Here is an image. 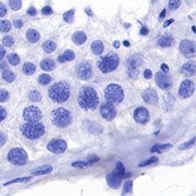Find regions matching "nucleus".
Returning a JSON list of instances; mask_svg holds the SVG:
<instances>
[{
	"label": "nucleus",
	"mask_w": 196,
	"mask_h": 196,
	"mask_svg": "<svg viewBox=\"0 0 196 196\" xmlns=\"http://www.w3.org/2000/svg\"><path fill=\"white\" fill-rule=\"evenodd\" d=\"M77 101L78 106L83 110L87 111V110L96 109L98 102H99V98H98L97 91L93 87L83 86L78 91Z\"/></svg>",
	"instance_id": "f257e3e1"
},
{
	"label": "nucleus",
	"mask_w": 196,
	"mask_h": 196,
	"mask_svg": "<svg viewBox=\"0 0 196 196\" xmlns=\"http://www.w3.org/2000/svg\"><path fill=\"white\" fill-rule=\"evenodd\" d=\"M48 95L52 101L57 102V104H62L67 101L70 97V86L68 85V83L63 81L57 82L50 86Z\"/></svg>",
	"instance_id": "f03ea898"
},
{
	"label": "nucleus",
	"mask_w": 196,
	"mask_h": 196,
	"mask_svg": "<svg viewBox=\"0 0 196 196\" xmlns=\"http://www.w3.org/2000/svg\"><path fill=\"white\" fill-rule=\"evenodd\" d=\"M21 132L26 139H37L44 135L45 126L39 121L37 122H26L21 126Z\"/></svg>",
	"instance_id": "7ed1b4c3"
},
{
	"label": "nucleus",
	"mask_w": 196,
	"mask_h": 196,
	"mask_svg": "<svg viewBox=\"0 0 196 196\" xmlns=\"http://www.w3.org/2000/svg\"><path fill=\"white\" fill-rule=\"evenodd\" d=\"M51 122L57 128H68L72 122V115L69 110L64 108H57V109L52 110Z\"/></svg>",
	"instance_id": "20e7f679"
},
{
	"label": "nucleus",
	"mask_w": 196,
	"mask_h": 196,
	"mask_svg": "<svg viewBox=\"0 0 196 196\" xmlns=\"http://www.w3.org/2000/svg\"><path fill=\"white\" fill-rule=\"evenodd\" d=\"M119 62H120V60H119V57H118L117 53L109 52L106 56H102L100 58L97 65L102 73H110L118 68Z\"/></svg>",
	"instance_id": "39448f33"
},
{
	"label": "nucleus",
	"mask_w": 196,
	"mask_h": 196,
	"mask_svg": "<svg viewBox=\"0 0 196 196\" xmlns=\"http://www.w3.org/2000/svg\"><path fill=\"white\" fill-rule=\"evenodd\" d=\"M124 98V91L118 84H109L105 89V99L110 104H120Z\"/></svg>",
	"instance_id": "423d86ee"
},
{
	"label": "nucleus",
	"mask_w": 196,
	"mask_h": 196,
	"mask_svg": "<svg viewBox=\"0 0 196 196\" xmlns=\"http://www.w3.org/2000/svg\"><path fill=\"white\" fill-rule=\"evenodd\" d=\"M29 156L23 148H12L8 153V161L12 165L23 166L27 162Z\"/></svg>",
	"instance_id": "0eeeda50"
},
{
	"label": "nucleus",
	"mask_w": 196,
	"mask_h": 196,
	"mask_svg": "<svg viewBox=\"0 0 196 196\" xmlns=\"http://www.w3.org/2000/svg\"><path fill=\"white\" fill-rule=\"evenodd\" d=\"M23 119L26 122H37L42 119V111L35 106H29L23 111Z\"/></svg>",
	"instance_id": "6e6552de"
},
{
	"label": "nucleus",
	"mask_w": 196,
	"mask_h": 196,
	"mask_svg": "<svg viewBox=\"0 0 196 196\" xmlns=\"http://www.w3.org/2000/svg\"><path fill=\"white\" fill-rule=\"evenodd\" d=\"M76 74L78 77H81L82 80H89L93 76V67H91V62L88 61H83V62L78 63L76 67Z\"/></svg>",
	"instance_id": "1a4fd4ad"
},
{
	"label": "nucleus",
	"mask_w": 196,
	"mask_h": 196,
	"mask_svg": "<svg viewBox=\"0 0 196 196\" xmlns=\"http://www.w3.org/2000/svg\"><path fill=\"white\" fill-rule=\"evenodd\" d=\"M99 113L105 120L107 121H112L113 119L117 115V110L113 104H110V102H105L100 106L99 108Z\"/></svg>",
	"instance_id": "9d476101"
},
{
	"label": "nucleus",
	"mask_w": 196,
	"mask_h": 196,
	"mask_svg": "<svg viewBox=\"0 0 196 196\" xmlns=\"http://www.w3.org/2000/svg\"><path fill=\"white\" fill-rule=\"evenodd\" d=\"M195 91V84L190 80H184L179 88V95L181 98H188Z\"/></svg>",
	"instance_id": "9b49d317"
},
{
	"label": "nucleus",
	"mask_w": 196,
	"mask_h": 196,
	"mask_svg": "<svg viewBox=\"0 0 196 196\" xmlns=\"http://www.w3.org/2000/svg\"><path fill=\"white\" fill-rule=\"evenodd\" d=\"M68 145L63 139H52L47 145V149L55 154H63L67 150Z\"/></svg>",
	"instance_id": "f8f14e48"
},
{
	"label": "nucleus",
	"mask_w": 196,
	"mask_h": 196,
	"mask_svg": "<svg viewBox=\"0 0 196 196\" xmlns=\"http://www.w3.org/2000/svg\"><path fill=\"white\" fill-rule=\"evenodd\" d=\"M180 50L184 57L186 58H193L195 57V43L184 39L180 43Z\"/></svg>",
	"instance_id": "ddd939ff"
},
{
	"label": "nucleus",
	"mask_w": 196,
	"mask_h": 196,
	"mask_svg": "<svg viewBox=\"0 0 196 196\" xmlns=\"http://www.w3.org/2000/svg\"><path fill=\"white\" fill-rule=\"evenodd\" d=\"M156 84L161 89H170L172 86V81L169 75L160 71V72H157L156 74Z\"/></svg>",
	"instance_id": "4468645a"
},
{
	"label": "nucleus",
	"mask_w": 196,
	"mask_h": 196,
	"mask_svg": "<svg viewBox=\"0 0 196 196\" xmlns=\"http://www.w3.org/2000/svg\"><path fill=\"white\" fill-rule=\"evenodd\" d=\"M134 120L139 124H146L149 121V112L146 108L144 107H139L136 108L135 111L133 113Z\"/></svg>",
	"instance_id": "2eb2a0df"
},
{
	"label": "nucleus",
	"mask_w": 196,
	"mask_h": 196,
	"mask_svg": "<svg viewBox=\"0 0 196 196\" xmlns=\"http://www.w3.org/2000/svg\"><path fill=\"white\" fill-rule=\"evenodd\" d=\"M144 101L149 105H156L158 102V95H157L156 91L153 88H147L146 91H143L142 94Z\"/></svg>",
	"instance_id": "dca6fc26"
},
{
	"label": "nucleus",
	"mask_w": 196,
	"mask_h": 196,
	"mask_svg": "<svg viewBox=\"0 0 196 196\" xmlns=\"http://www.w3.org/2000/svg\"><path fill=\"white\" fill-rule=\"evenodd\" d=\"M121 181L122 178L118 174L115 170H113L112 172L107 175V183L111 188H119V186L121 185Z\"/></svg>",
	"instance_id": "f3484780"
},
{
	"label": "nucleus",
	"mask_w": 196,
	"mask_h": 196,
	"mask_svg": "<svg viewBox=\"0 0 196 196\" xmlns=\"http://www.w3.org/2000/svg\"><path fill=\"white\" fill-rule=\"evenodd\" d=\"M75 59V53L72 50H65L62 55H60L58 57V61L60 63L68 62V61H73Z\"/></svg>",
	"instance_id": "a211bd4d"
},
{
	"label": "nucleus",
	"mask_w": 196,
	"mask_h": 196,
	"mask_svg": "<svg viewBox=\"0 0 196 196\" xmlns=\"http://www.w3.org/2000/svg\"><path fill=\"white\" fill-rule=\"evenodd\" d=\"M86 34L84 33V32H81V31H77L75 32L73 35H72V40H73L74 44L78 45V46H81L83 45L84 43L86 42Z\"/></svg>",
	"instance_id": "6ab92c4d"
},
{
	"label": "nucleus",
	"mask_w": 196,
	"mask_h": 196,
	"mask_svg": "<svg viewBox=\"0 0 196 196\" xmlns=\"http://www.w3.org/2000/svg\"><path fill=\"white\" fill-rule=\"evenodd\" d=\"M183 74H185L187 76H192L195 74V71H196V67H195V63L194 62H187L185 64L183 65L182 69H181Z\"/></svg>",
	"instance_id": "aec40b11"
},
{
	"label": "nucleus",
	"mask_w": 196,
	"mask_h": 196,
	"mask_svg": "<svg viewBox=\"0 0 196 196\" xmlns=\"http://www.w3.org/2000/svg\"><path fill=\"white\" fill-rule=\"evenodd\" d=\"M26 38L29 40V43H37L40 39V34H39L38 32L34 29H29V31L26 32Z\"/></svg>",
	"instance_id": "412c9836"
},
{
	"label": "nucleus",
	"mask_w": 196,
	"mask_h": 196,
	"mask_svg": "<svg viewBox=\"0 0 196 196\" xmlns=\"http://www.w3.org/2000/svg\"><path fill=\"white\" fill-rule=\"evenodd\" d=\"M40 68H42L43 71H52V70H55L56 63L52 59L47 58V59L42 60V62H40Z\"/></svg>",
	"instance_id": "4be33fe9"
},
{
	"label": "nucleus",
	"mask_w": 196,
	"mask_h": 196,
	"mask_svg": "<svg viewBox=\"0 0 196 196\" xmlns=\"http://www.w3.org/2000/svg\"><path fill=\"white\" fill-rule=\"evenodd\" d=\"M104 44H102V42H100V40H95V42L91 43V51H93V53L96 56H99L101 55L102 52H104Z\"/></svg>",
	"instance_id": "5701e85b"
},
{
	"label": "nucleus",
	"mask_w": 196,
	"mask_h": 196,
	"mask_svg": "<svg viewBox=\"0 0 196 196\" xmlns=\"http://www.w3.org/2000/svg\"><path fill=\"white\" fill-rule=\"evenodd\" d=\"M173 44V38L170 34H166L158 40V46L160 47H170Z\"/></svg>",
	"instance_id": "b1692460"
},
{
	"label": "nucleus",
	"mask_w": 196,
	"mask_h": 196,
	"mask_svg": "<svg viewBox=\"0 0 196 196\" xmlns=\"http://www.w3.org/2000/svg\"><path fill=\"white\" fill-rule=\"evenodd\" d=\"M52 171V167L51 166H42V167L37 168L36 170H33L32 171V174L33 175H42V174H48Z\"/></svg>",
	"instance_id": "393cba45"
},
{
	"label": "nucleus",
	"mask_w": 196,
	"mask_h": 196,
	"mask_svg": "<svg viewBox=\"0 0 196 196\" xmlns=\"http://www.w3.org/2000/svg\"><path fill=\"white\" fill-rule=\"evenodd\" d=\"M22 71H23V73L25 74V75H32V74L35 73L36 67H35V64H33L32 62H26V63H24L23 68H22Z\"/></svg>",
	"instance_id": "a878e982"
},
{
	"label": "nucleus",
	"mask_w": 196,
	"mask_h": 196,
	"mask_svg": "<svg viewBox=\"0 0 196 196\" xmlns=\"http://www.w3.org/2000/svg\"><path fill=\"white\" fill-rule=\"evenodd\" d=\"M57 48V45H56L55 42L52 40H46V42L43 44V49H44L45 52L47 53H50V52H53Z\"/></svg>",
	"instance_id": "bb28decb"
},
{
	"label": "nucleus",
	"mask_w": 196,
	"mask_h": 196,
	"mask_svg": "<svg viewBox=\"0 0 196 196\" xmlns=\"http://www.w3.org/2000/svg\"><path fill=\"white\" fill-rule=\"evenodd\" d=\"M1 76H2L3 81L8 82V83H12L14 80H15V74L13 73L12 71L10 70H5L2 71V73H1Z\"/></svg>",
	"instance_id": "cd10ccee"
},
{
	"label": "nucleus",
	"mask_w": 196,
	"mask_h": 196,
	"mask_svg": "<svg viewBox=\"0 0 196 196\" xmlns=\"http://www.w3.org/2000/svg\"><path fill=\"white\" fill-rule=\"evenodd\" d=\"M50 82H51V76H50L49 74L43 73V74H40V75H39L38 83L40 84V85H43V86H46V85L50 84Z\"/></svg>",
	"instance_id": "c85d7f7f"
},
{
	"label": "nucleus",
	"mask_w": 196,
	"mask_h": 196,
	"mask_svg": "<svg viewBox=\"0 0 196 196\" xmlns=\"http://www.w3.org/2000/svg\"><path fill=\"white\" fill-rule=\"evenodd\" d=\"M74 13H75V10H74V9L67 11L65 13H63V20H64L67 23H72V22L74 21Z\"/></svg>",
	"instance_id": "c756f323"
},
{
	"label": "nucleus",
	"mask_w": 196,
	"mask_h": 196,
	"mask_svg": "<svg viewBox=\"0 0 196 196\" xmlns=\"http://www.w3.org/2000/svg\"><path fill=\"white\" fill-rule=\"evenodd\" d=\"M29 100H32V101L34 102H37V101H40V99H42V95H40V93H39L38 91H31L29 93Z\"/></svg>",
	"instance_id": "7c9ffc66"
},
{
	"label": "nucleus",
	"mask_w": 196,
	"mask_h": 196,
	"mask_svg": "<svg viewBox=\"0 0 196 196\" xmlns=\"http://www.w3.org/2000/svg\"><path fill=\"white\" fill-rule=\"evenodd\" d=\"M11 29V23L8 20L0 21V33H7Z\"/></svg>",
	"instance_id": "2f4dec72"
},
{
	"label": "nucleus",
	"mask_w": 196,
	"mask_h": 196,
	"mask_svg": "<svg viewBox=\"0 0 196 196\" xmlns=\"http://www.w3.org/2000/svg\"><path fill=\"white\" fill-rule=\"evenodd\" d=\"M9 5L13 11H18L21 9L22 1L21 0H9Z\"/></svg>",
	"instance_id": "473e14b6"
},
{
	"label": "nucleus",
	"mask_w": 196,
	"mask_h": 196,
	"mask_svg": "<svg viewBox=\"0 0 196 196\" xmlns=\"http://www.w3.org/2000/svg\"><path fill=\"white\" fill-rule=\"evenodd\" d=\"M8 62L11 65H18L20 63V57L16 53H10L8 56Z\"/></svg>",
	"instance_id": "72a5a7b5"
},
{
	"label": "nucleus",
	"mask_w": 196,
	"mask_h": 196,
	"mask_svg": "<svg viewBox=\"0 0 196 196\" xmlns=\"http://www.w3.org/2000/svg\"><path fill=\"white\" fill-rule=\"evenodd\" d=\"M115 171L119 175H120L121 178H128L126 174V170H124V166L121 163V162H118L117 166H115Z\"/></svg>",
	"instance_id": "f704fd0d"
},
{
	"label": "nucleus",
	"mask_w": 196,
	"mask_h": 196,
	"mask_svg": "<svg viewBox=\"0 0 196 196\" xmlns=\"http://www.w3.org/2000/svg\"><path fill=\"white\" fill-rule=\"evenodd\" d=\"M89 166H91V161H75L72 163V167L73 168H78V169H83V168H87L89 167Z\"/></svg>",
	"instance_id": "c9c22d12"
},
{
	"label": "nucleus",
	"mask_w": 196,
	"mask_h": 196,
	"mask_svg": "<svg viewBox=\"0 0 196 196\" xmlns=\"http://www.w3.org/2000/svg\"><path fill=\"white\" fill-rule=\"evenodd\" d=\"M132 191H133V182L132 181H126L124 183V188H123L122 194L123 195H126V194L131 193Z\"/></svg>",
	"instance_id": "e433bc0d"
},
{
	"label": "nucleus",
	"mask_w": 196,
	"mask_h": 196,
	"mask_svg": "<svg viewBox=\"0 0 196 196\" xmlns=\"http://www.w3.org/2000/svg\"><path fill=\"white\" fill-rule=\"evenodd\" d=\"M9 97H10V96H9V93H8V91H7V89H5V88L0 89V102L8 101Z\"/></svg>",
	"instance_id": "4c0bfd02"
},
{
	"label": "nucleus",
	"mask_w": 196,
	"mask_h": 196,
	"mask_svg": "<svg viewBox=\"0 0 196 196\" xmlns=\"http://www.w3.org/2000/svg\"><path fill=\"white\" fill-rule=\"evenodd\" d=\"M2 45L5 47H11V46L14 45V38L12 36H5L2 39Z\"/></svg>",
	"instance_id": "58836bf2"
},
{
	"label": "nucleus",
	"mask_w": 196,
	"mask_h": 196,
	"mask_svg": "<svg viewBox=\"0 0 196 196\" xmlns=\"http://www.w3.org/2000/svg\"><path fill=\"white\" fill-rule=\"evenodd\" d=\"M181 5V0H169V9L170 10H177Z\"/></svg>",
	"instance_id": "ea45409f"
},
{
	"label": "nucleus",
	"mask_w": 196,
	"mask_h": 196,
	"mask_svg": "<svg viewBox=\"0 0 196 196\" xmlns=\"http://www.w3.org/2000/svg\"><path fill=\"white\" fill-rule=\"evenodd\" d=\"M29 180H31V177H26V178H18V179H14V180L5 183V185L7 186V185H10V184H13V183H19V182H27Z\"/></svg>",
	"instance_id": "a19ab883"
},
{
	"label": "nucleus",
	"mask_w": 196,
	"mask_h": 196,
	"mask_svg": "<svg viewBox=\"0 0 196 196\" xmlns=\"http://www.w3.org/2000/svg\"><path fill=\"white\" fill-rule=\"evenodd\" d=\"M156 161H157V158H156V157H153V158L146 160V161H143V162H141V163H139V167H144V166L150 165V163H153V162H156Z\"/></svg>",
	"instance_id": "79ce46f5"
},
{
	"label": "nucleus",
	"mask_w": 196,
	"mask_h": 196,
	"mask_svg": "<svg viewBox=\"0 0 196 196\" xmlns=\"http://www.w3.org/2000/svg\"><path fill=\"white\" fill-rule=\"evenodd\" d=\"M5 117H7V111H5V108L0 106V122H2L5 119Z\"/></svg>",
	"instance_id": "37998d69"
},
{
	"label": "nucleus",
	"mask_w": 196,
	"mask_h": 196,
	"mask_svg": "<svg viewBox=\"0 0 196 196\" xmlns=\"http://www.w3.org/2000/svg\"><path fill=\"white\" fill-rule=\"evenodd\" d=\"M13 25L15 26L16 29H21L22 26H23V21H22L21 19H15L13 21Z\"/></svg>",
	"instance_id": "c03bdc74"
},
{
	"label": "nucleus",
	"mask_w": 196,
	"mask_h": 196,
	"mask_svg": "<svg viewBox=\"0 0 196 196\" xmlns=\"http://www.w3.org/2000/svg\"><path fill=\"white\" fill-rule=\"evenodd\" d=\"M172 145L171 144H165V145H159L158 146V152H163V150H167V149L171 148Z\"/></svg>",
	"instance_id": "a18cd8bd"
},
{
	"label": "nucleus",
	"mask_w": 196,
	"mask_h": 196,
	"mask_svg": "<svg viewBox=\"0 0 196 196\" xmlns=\"http://www.w3.org/2000/svg\"><path fill=\"white\" fill-rule=\"evenodd\" d=\"M42 13L44 15H49V14H52V9L50 7H44L42 9Z\"/></svg>",
	"instance_id": "49530a36"
},
{
	"label": "nucleus",
	"mask_w": 196,
	"mask_h": 196,
	"mask_svg": "<svg viewBox=\"0 0 196 196\" xmlns=\"http://www.w3.org/2000/svg\"><path fill=\"white\" fill-rule=\"evenodd\" d=\"M195 137H194V139H192L191 141L188 142V143H186V144H183L182 146L180 147L181 149H184V148H188V147H191L192 145H194V144H195Z\"/></svg>",
	"instance_id": "de8ad7c7"
},
{
	"label": "nucleus",
	"mask_w": 196,
	"mask_h": 196,
	"mask_svg": "<svg viewBox=\"0 0 196 196\" xmlns=\"http://www.w3.org/2000/svg\"><path fill=\"white\" fill-rule=\"evenodd\" d=\"M5 14H7V8L3 3H0V18H3Z\"/></svg>",
	"instance_id": "09e8293b"
},
{
	"label": "nucleus",
	"mask_w": 196,
	"mask_h": 196,
	"mask_svg": "<svg viewBox=\"0 0 196 196\" xmlns=\"http://www.w3.org/2000/svg\"><path fill=\"white\" fill-rule=\"evenodd\" d=\"M5 142H7V135L5 133H2V132H0V147L3 146Z\"/></svg>",
	"instance_id": "8fccbe9b"
},
{
	"label": "nucleus",
	"mask_w": 196,
	"mask_h": 196,
	"mask_svg": "<svg viewBox=\"0 0 196 196\" xmlns=\"http://www.w3.org/2000/svg\"><path fill=\"white\" fill-rule=\"evenodd\" d=\"M152 76H153V73H152V71L149 70V69H146V70L144 71V77L146 78V80L152 78Z\"/></svg>",
	"instance_id": "3c124183"
},
{
	"label": "nucleus",
	"mask_w": 196,
	"mask_h": 196,
	"mask_svg": "<svg viewBox=\"0 0 196 196\" xmlns=\"http://www.w3.org/2000/svg\"><path fill=\"white\" fill-rule=\"evenodd\" d=\"M27 14H29V15H31V16L36 15V14H37L36 9H35L34 7H31V8H29V9H27Z\"/></svg>",
	"instance_id": "603ef678"
},
{
	"label": "nucleus",
	"mask_w": 196,
	"mask_h": 196,
	"mask_svg": "<svg viewBox=\"0 0 196 196\" xmlns=\"http://www.w3.org/2000/svg\"><path fill=\"white\" fill-rule=\"evenodd\" d=\"M5 56V49L3 46H0V60H2Z\"/></svg>",
	"instance_id": "864d4df0"
},
{
	"label": "nucleus",
	"mask_w": 196,
	"mask_h": 196,
	"mask_svg": "<svg viewBox=\"0 0 196 196\" xmlns=\"http://www.w3.org/2000/svg\"><path fill=\"white\" fill-rule=\"evenodd\" d=\"M87 160L91 162H95V161H99V158H98V157H95V156H91L87 158Z\"/></svg>",
	"instance_id": "5fc2aeb1"
},
{
	"label": "nucleus",
	"mask_w": 196,
	"mask_h": 196,
	"mask_svg": "<svg viewBox=\"0 0 196 196\" xmlns=\"http://www.w3.org/2000/svg\"><path fill=\"white\" fill-rule=\"evenodd\" d=\"M161 70H162V72H165V73H167V72H169V67H168L167 64H161Z\"/></svg>",
	"instance_id": "6e6d98bb"
},
{
	"label": "nucleus",
	"mask_w": 196,
	"mask_h": 196,
	"mask_svg": "<svg viewBox=\"0 0 196 196\" xmlns=\"http://www.w3.org/2000/svg\"><path fill=\"white\" fill-rule=\"evenodd\" d=\"M141 34L142 35H147V34H148V29H147L145 26H144L143 29H141Z\"/></svg>",
	"instance_id": "4d7b16f0"
},
{
	"label": "nucleus",
	"mask_w": 196,
	"mask_h": 196,
	"mask_svg": "<svg viewBox=\"0 0 196 196\" xmlns=\"http://www.w3.org/2000/svg\"><path fill=\"white\" fill-rule=\"evenodd\" d=\"M158 146H159V144H156L155 146H153V147H152V149H150V152H152V153L158 152Z\"/></svg>",
	"instance_id": "13d9d810"
},
{
	"label": "nucleus",
	"mask_w": 196,
	"mask_h": 196,
	"mask_svg": "<svg viewBox=\"0 0 196 196\" xmlns=\"http://www.w3.org/2000/svg\"><path fill=\"white\" fill-rule=\"evenodd\" d=\"M173 22V19H171V20H169V21H166L165 23H163V27H167V26H169L170 24Z\"/></svg>",
	"instance_id": "bf43d9fd"
},
{
	"label": "nucleus",
	"mask_w": 196,
	"mask_h": 196,
	"mask_svg": "<svg viewBox=\"0 0 196 196\" xmlns=\"http://www.w3.org/2000/svg\"><path fill=\"white\" fill-rule=\"evenodd\" d=\"M113 47H115V48H119V47H120V43L118 42V40H117V42H115V43H113Z\"/></svg>",
	"instance_id": "052dcab7"
},
{
	"label": "nucleus",
	"mask_w": 196,
	"mask_h": 196,
	"mask_svg": "<svg viewBox=\"0 0 196 196\" xmlns=\"http://www.w3.org/2000/svg\"><path fill=\"white\" fill-rule=\"evenodd\" d=\"M165 15H166V10H162L161 14L159 15V19H163V18H165Z\"/></svg>",
	"instance_id": "680f3d73"
},
{
	"label": "nucleus",
	"mask_w": 196,
	"mask_h": 196,
	"mask_svg": "<svg viewBox=\"0 0 196 196\" xmlns=\"http://www.w3.org/2000/svg\"><path fill=\"white\" fill-rule=\"evenodd\" d=\"M86 13L87 14H89V15H93V13H91V10H88V9H86Z\"/></svg>",
	"instance_id": "e2e57ef3"
}]
</instances>
